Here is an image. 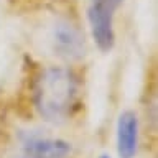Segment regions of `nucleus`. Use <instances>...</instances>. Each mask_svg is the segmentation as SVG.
<instances>
[{
  "mask_svg": "<svg viewBox=\"0 0 158 158\" xmlns=\"http://www.w3.org/2000/svg\"><path fill=\"white\" fill-rule=\"evenodd\" d=\"M79 96L77 76L69 68H44L33 86V104L48 122H63L73 114Z\"/></svg>",
  "mask_w": 158,
  "mask_h": 158,
  "instance_id": "f257e3e1",
  "label": "nucleus"
},
{
  "mask_svg": "<svg viewBox=\"0 0 158 158\" xmlns=\"http://www.w3.org/2000/svg\"><path fill=\"white\" fill-rule=\"evenodd\" d=\"M123 0H89L87 23L91 36L96 46L102 53L112 51L115 46V28L114 18L117 10L122 7Z\"/></svg>",
  "mask_w": 158,
  "mask_h": 158,
  "instance_id": "f03ea898",
  "label": "nucleus"
},
{
  "mask_svg": "<svg viewBox=\"0 0 158 158\" xmlns=\"http://www.w3.org/2000/svg\"><path fill=\"white\" fill-rule=\"evenodd\" d=\"M138 137H140V122L135 110H123L118 115L115 127V147L120 158H135L138 152Z\"/></svg>",
  "mask_w": 158,
  "mask_h": 158,
  "instance_id": "7ed1b4c3",
  "label": "nucleus"
},
{
  "mask_svg": "<svg viewBox=\"0 0 158 158\" xmlns=\"http://www.w3.org/2000/svg\"><path fill=\"white\" fill-rule=\"evenodd\" d=\"M53 44L59 56L74 61L84 54V36L76 25L69 22H58L53 28Z\"/></svg>",
  "mask_w": 158,
  "mask_h": 158,
  "instance_id": "20e7f679",
  "label": "nucleus"
},
{
  "mask_svg": "<svg viewBox=\"0 0 158 158\" xmlns=\"http://www.w3.org/2000/svg\"><path fill=\"white\" fill-rule=\"evenodd\" d=\"M25 158H71L73 145L56 137H28L22 145Z\"/></svg>",
  "mask_w": 158,
  "mask_h": 158,
  "instance_id": "39448f33",
  "label": "nucleus"
},
{
  "mask_svg": "<svg viewBox=\"0 0 158 158\" xmlns=\"http://www.w3.org/2000/svg\"><path fill=\"white\" fill-rule=\"evenodd\" d=\"M99 158H110V156H109V155H101Z\"/></svg>",
  "mask_w": 158,
  "mask_h": 158,
  "instance_id": "423d86ee",
  "label": "nucleus"
}]
</instances>
